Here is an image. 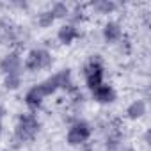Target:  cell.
Listing matches in <instances>:
<instances>
[{"label": "cell", "instance_id": "7c38bea8", "mask_svg": "<svg viewBox=\"0 0 151 151\" xmlns=\"http://www.w3.org/2000/svg\"><path fill=\"white\" fill-rule=\"evenodd\" d=\"M16 37H18L16 27H13L11 23H2L0 25V43L9 45V43H14Z\"/></svg>", "mask_w": 151, "mask_h": 151}, {"label": "cell", "instance_id": "52a82bcc", "mask_svg": "<svg viewBox=\"0 0 151 151\" xmlns=\"http://www.w3.org/2000/svg\"><path fill=\"white\" fill-rule=\"evenodd\" d=\"M43 100H45V93L41 89V86H32L27 94H25V103L30 107V109H39L43 105Z\"/></svg>", "mask_w": 151, "mask_h": 151}, {"label": "cell", "instance_id": "9c48e42d", "mask_svg": "<svg viewBox=\"0 0 151 151\" xmlns=\"http://www.w3.org/2000/svg\"><path fill=\"white\" fill-rule=\"evenodd\" d=\"M93 98L98 103H112L116 100V91L110 86H100L98 89L93 91Z\"/></svg>", "mask_w": 151, "mask_h": 151}, {"label": "cell", "instance_id": "8992f818", "mask_svg": "<svg viewBox=\"0 0 151 151\" xmlns=\"http://www.w3.org/2000/svg\"><path fill=\"white\" fill-rule=\"evenodd\" d=\"M78 37H80L78 29L75 27V25H71V23L62 25V27L59 29V32H57V39H59L62 45H71L75 39H78Z\"/></svg>", "mask_w": 151, "mask_h": 151}, {"label": "cell", "instance_id": "ba28073f", "mask_svg": "<svg viewBox=\"0 0 151 151\" xmlns=\"http://www.w3.org/2000/svg\"><path fill=\"white\" fill-rule=\"evenodd\" d=\"M121 36H123V30H121V25L117 22L105 23V27H103V39L107 43H116V41L121 39Z\"/></svg>", "mask_w": 151, "mask_h": 151}, {"label": "cell", "instance_id": "8fae6325", "mask_svg": "<svg viewBox=\"0 0 151 151\" xmlns=\"http://www.w3.org/2000/svg\"><path fill=\"white\" fill-rule=\"evenodd\" d=\"M146 110H147L146 101H144V100H135V101H132V103L128 105L126 116H128L130 119H140V117L146 114Z\"/></svg>", "mask_w": 151, "mask_h": 151}, {"label": "cell", "instance_id": "6da1fadb", "mask_svg": "<svg viewBox=\"0 0 151 151\" xmlns=\"http://www.w3.org/2000/svg\"><path fill=\"white\" fill-rule=\"evenodd\" d=\"M39 132V121L34 114H23L20 116L16 128H14V135L20 142H29L32 140Z\"/></svg>", "mask_w": 151, "mask_h": 151}, {"label": "cell", "instance_id": "3957f363", "mask_svg": "<svg viewBox=\"0 0 151 151\" xmlns=\"http://www.w3.org/2000/svg\"><path fill=\"white\" fill-rule=\"evenodd\" d=\"M91 137V126L89 123L86 121H77V123H73L71 128L68 130V144L69 146H80L84 142H87Z\"/></svg>", "mask_w": 151, "mask_h": 151}, {"label": "cell", "instance_id": "277c9868", "mask_svg": "<svg viewBox=\"0 0 151 151\" xmlns=\"http://www.w3.org/2000/svg\"><path fill=\"white\" fill-rule=\"evenodd\" d=\"M86 84L91 91L103 86V66H101L100 59H93L86 66Z\"/></svg>", "mask_w": 151, "mask_h": 151}, {"label": "cell", "instance_id": "5b68a950", "mask_svg": "<svg viewBox=\"0 0 151 151\" xmlns=\"http://www.w3.org/2000/svg\"><path fill=\"white\" fill-rule=\"evenodd\" d=\"M22 57L18 52H11L7 53L2 60H0V69H2L6 75H11V73H20L22 69Z\"/></svg>", "mask_w": 151, "mask_h": 151}, {"label": "cell", "instance_id": "e0dca14e", "mask_svg": "<svg viewBox=\"0 0 151 151\" xmlns=\"http://www.w3.org/2000/svg\"><path fill=\"white\" fill-rule=\"evenodd\" d=\"M2 116H4V109L0 107V119H2Z\"/></svg>", "mask_w": 151, "mask_h": 151}, {"label": "cell", "instance_id": "ac0fdd59", "mask_svg": "<svg viewBox=\"0 0 151 151\" xmlns=\"http://www.w3.org/2000/svg\"><path fill=\"white\" fill-rule=\"evenodd\" d=\"M0 133H2V123H0Z\"/></svg>", "mask_w": 151, "mask_h": 151}, {"label": "cell", "instance_id": "2e32d148", "mask_svg": "<svg viewBox=\"0 0 151 151\" xmlns=\"http://www.w3.org/2000/svg\"><path fill=\"white\" fill-rule=\"evenodd\" d=\"M53 22H55V18H53V14L50 13V9H48V11H41V13L37 14V25L43 27V29L52 27Z\"/></svg>", "mask_w": 151, "mask_h": 151}, {"label": "cell", "instance_id": "9a60e30c", "mask_svg": "<svg viewBox=\"0 0 151 151\" xmlns=\"http://www.w3.org/2000/svg\"><path fill=\"white\" fill-rule=\"evenodd\" d=\"M4 86H6L7 89H18V87L22 86V73H11V75H6Z\"/></svg>", "mask_w": 151, "mask_h": 151}, {"label": "cell", "instance_id": "5bb4252c", "mask_svg": "<svg viewBox=\"0 0 151 151\" xmlns=\"http://www.w3.org/2000/svg\"><path fill=\"white\" fill-rule=\"evenodd\" d=\"M50 13L53 14V18H66L69 16V7L64 2H53L50 7Z\"/></svg>", "mask_w": 151, "mask_h": 151}, {"label": "cell", "instance_id": "4fadbf2b", "mask_svg": "<svg viewBox=\"0 0 151 151\" xmlns=\"http://www.w3.org/2000/svg\"><path fill=\"white\" fill-rule=\"evenodd\" d=\"M93 7L100 14H110L112 11H116L117 6L112 2V0H96V2H93Z\"/></svg>", "mask_w": 151, "mask_h": 151}, {"label": "cell", "instance_id": "30bf717a", "mask_svg": "<svg viewBox=\"0 0 151 151\" xmlns=\"http://www.w3.org/2000/svg\"><path fill=\"white\" fill-rule=\"evenodd\" d=\"M52 80L57 89H73L71 86V71L69 69H60L59 73L52 75Z\"/></svg>", "mask_w": 151, "mask_h": 151}, {"label": "cell", "instance_id": "7a4b0ae2", "mask_svg": "<svg viewBox=\"0 0 151 151\" xmlns=\"http://www.w3.org/2000/svg\"><path fill=\"white\" fill-rule=\"evenodd\" d=\"M53 62L52 53L45 48H34L29 52L27 59H25V68L29 71H39V69H46L50 68Z\"/></svg>", "mask_w": 151, "mask_h": 151}]
</instances>
